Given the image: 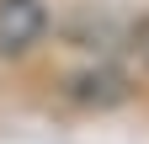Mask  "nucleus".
I'll return each mask as SVG.
<instances>
[{"mask_svg":"<svg viewBox=\"0 0 149 144\" xmlns=\"http://www.w3.org/2000/svg\"><path fill=\"white\" fill-rule=\"evenodd\" d=\"M48 6L43 0H0V59H22L43 43Z\"/></svg>","mask_w":149,"mask_h":144,"instance_id":"nucleus-1","label":"nucleus"},{"mask_svg":"<svg viewBox=\"0 0 149 144\" xmlns=\"http://www.w3.org/2000/svg\"><path fill=\"white\" fill-rule=\"evenodd\" d=\"M64 91H69L74 101H85V107H112V101L128 96V85H123L117 69H80V75H69Z\"/></svg>","mask_w":149,"mask_h":144,"instance_id":"nucleus-2","label":"nucleus"},{"mask_svg":"<svg viewBox=\"0 0 149 144\" xmlns=\"http://www.w3.org/2000/svg\"><path fill=\"white\" fill-rule=\"evenodd\" d=\"M133 59H139V64L149 69V16H144L139 27H133Z\"/></svg>","mask_w":149,"mask_h":144,"instance_id":"nucleus-3","label":"nucleus"}]
</instances>
